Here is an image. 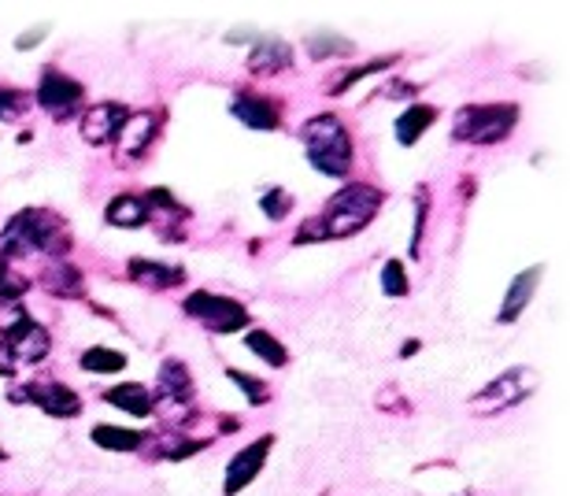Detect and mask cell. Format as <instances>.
Segmentation results:
<instances>
[{
	"instance_id": "cell-1",
	"label": "cell",
	"mask_w": 570,
	"mask_h": 496,
	"mask_svg": "<svg viewBox=\"0 0 570 496\" xmlns=\"http://www.w3.org/2000/svg\"><path fill=\"white\" fill-rule=\"evenodd\" d=\"M385 193L367 182H356V186H345L326 201L322 215L307 219L301 230H296V241H341V238H352L367 227L370 219L378 215L382 207Z\"/></svg>"
},
{
	"instance_id": "cell-2",
	"label": "cell",
	"mask_w": 570,
	"mask_h": 496,
	"mask_svg": "<svg viewBox=\"0 0 570 496\" xmlns=\"http://www.w3.org/2000/svg\"><path fill=\"white\" fill-rule=\"evenodd\" d=\"M67 245L71 238L63 219H56L52 212H41V207H26L0 233V264H12L20 256H38V252L41 256H63Z\"/></svg>"
},
{
	"instance_id": "cell-3",
	"label": "cell",
	"mask_w": 570,
	"mask_h": 496,
	"mask_svg": "<svg viewBox=\"0 0 570 496\" xmlns=\"http://www.w3.org/2000/svg\"><path fill=\"white\" fill-rule=\"evenodd\" d=\"M301 141L312 167L326 178H345L352 170V138L338 115H315L304 123Z\"/></svg>"
},
{
	"instance_id": "cell-4",
	"label": "cell",
	"mask_w": 570,
	"mask_h": 496,
	"mask_svg": "<svg viewBox=\"0 0 570 496\" xmlns=\"http://www.w3.org/2000/svg\"><path fill=\"white\" fill-rule=\"evenodd\" d=\"M519 107L515 104H467L452 119V138L467 145H496L515 130Z\"/></svg>"
},
{
	"instance_id": "cell-5",
	"label": "cell",
	"mask_w": 570,
	"mask_h": 496,
	"mask_svg": "<svg viewBox=\"0 0 570 496\" xmlns=\"http://www.w3.org/2000/svg\"><path fill=\"white\" fill-rule=\"evenodd\" d=\"M533 390H537V374H533L530 367H511L508 374L493 378L485 390H478L474 396H470V411L474 415H496L504 408L522 404Z\"/></svg>"
},
{
	"instance_id": "cell-6",
	"label": "cell",
	"mask_w": 570,
	"mask_h": 496,
	"mask_svg": "<svg viewBox=\"0 0 570 496\" xmlns=\"http://www.w3.org/2000/svg\"><path fill=\"white\" fill-rule=\"evenodd\" d=\"M186 315L197 322H204L212 333H238L249 327V311H244V304L230 301V296H219V293H189L186 296Z\"/></svg>"
},
{
	"instance_id": "cell-7",
	"label": "cell",
	"mask_w": 570,
	"mask_h": 496,
	"mask_svg": "<svg viewBox=\"0 0 570 496\" xmlns=\"http://www.w3.org/2000/svg\"><path fill=\"white\" fill-rule=\"evenodd\" d=\"M81 101H86V89H81V82H75V78L63 75V71H45L38 93H34V104L45 107L52 119L75 115Z\"/></svg>"
},
{
	"instance_id": "cell-8",
	"label": "cell",
	"mask_w": 570,
	"mask_h": 496,
	"mask_svg": "<svg viewBox=\"0 0 570 496\" xmlns=\"http://www.w3.org/2000/svg\"><path fill=\"white\" fill-rule=\"evenodd\" d=\"M270 445H275L270 437H259L230 459V467H226V482H223L226 496H238L241 489H249V485L256 482V474L264 471V463H267Z\"/></svg>"
},
{
	"instance_id": "cell-9",
	"label": "cell",
	"mask_w": 570,
	"mask_h": 496,
	"mask_svg": "<svg viewBox=\"0 0 570 496\" xmlns=\"http://www.w3.org/2000/svg\"><path fill=\"white\" fill-rule=\"evenodd\" d=\"M4 348L12 352L20 364H41L52 348V338L41 322H34L30 315H26L23 322H15L12 330H4Z\"/></svg>"
},
{
	"instance_id": "cell-10",
	"label": "cell",
	"mask_w": 570,
	"mask_h": 496,
	"mask_svg": "<svg viewBox=\"0 0 570 496\" xmlns=\"http://www.w3.org/2000/svg\"><path fill=\"white\" fill-rule=\"evenodd\" d=\"M12 400H30L38 404L45 415H52V419H75L81 411V400L75 390H67V385L60 382H49V385H26L12 396Z\"/></svg>"
},
{
	"instance_id": "cell-11",
	"label": "cell",
	"mask_w": 570,
	"mask_h": 496,
	"mask_svg": "<svg viewBox=\"0 0 570 496\" xmlns=\"http://www.w3.org/2000/svg\"><path fill=\"white\" fill-rule=\"evenodd\" d=\"M126 107L119 101H101L93 104L86 112V119H81V138L89 141V145H112L115 138H119L123 123H126Z\"/></svg>"
},
{
	"instance_id": "cell-12",
	"label": "cell",
	"mask_w": 570,
	"mask_h": 496,
	"mask_svg": "<svg viewBox=\"0 0 570 496\" xmlns=\"http://www.w3.org/2000/svg\"><path fill=\"white\" fill-rule=\"evenodd\" d=\"M541 275H545V267H530V270H522L519 278H511L501 311H496V322H515L527 311V304L533 301V293H537V285H541Z\"/></svg>"
},
{
	"instance_id": "cell-13",
	"label": "cell",
	"mask_w": 570,
	"mask_h": 496,
	"mask_svg": "<svg viewBox=\"0 0 570 496\" xmlns=\"http://www.w3.org/2000/svg\"><path fill=\"white\" fill-rule=\"evenodd\" d=\"M230 115H238V123H244L249 130H278V107L267 97L238 93L230 101Z\"/></svg>"
},
{
	"instance_id": "cell-14",
	"label": "cell",
	"mask_w": 570,
	"mask_h": 496,
	"mask_svg": "<svg viewBox=\"0 0 570 496\" xmlns=\"http://www.w3.org/2000/svg\"><path fill=\"white\" fill-rule=\"evenodd\" d=\"M156 123H160V115H152V112H130L126 115V123H123V130H119V149H123V156H130V160H138L144 149H149V141L156 138Z\"/></svg>"
},
{
	"instance_id": "cell-15",
	"label": "cell",
	"mask_w": 570,
	"mask_h": 496,
	"mask_svg": "<svg viewBox=\"0 0 570 496\" xmlns=\"http://www.w3.org/2000/svg\"><path fill=\"white\" fill-rule=\"evenodd\" d=\"M289 63H293V49H289L286 41H278V38H264L252 49V56H249V71L252 75H278V71H286Z\"/></svg>"
},
{
	"instance_id": "cell-16",
	"label": "cell",
	"mask_w": 570,
	"mask_h": 496,
	"mask_svg": "<svg viewBox=\"0 0 570 496\" xmlns=\"http://www.w3.org/2000/svg\"><path fill=\"white\" fill-rule=\"evenodd\" d=\"M104 219L112 222V227H123V230H138V227H144V222L152 219V215H149V204H144V196L123 193V196H115V201L107 204Z\"/></svg>"
},
{
	"instance_id": "cell-17",
	"label": "cell",
	"mask_w": 570,
	"mask_h": 496,
	"mask_svg": "<svg viewBox=\"0 0 570 496\" xmlns=\"http://www.w3.org/2000/svg\"><path fill=\"white\" fill-rule=\"evenodd\" d=\"M104 400L112 404V408H119V411L138 415V419H144V415H152V408H156V396H152V393L144 390V385H138V382L115 385V390L104 393Z\"/></svg>"
},
{
	"instance_id": "cell-18",
	"label": "cell",
	"mask_w": 570,
	"mask_h": 496,
	"mask_svg": "<svg viewBox=\"0 0 570 496\" xmlns=\"http://www.w3.org/2000/svg\"><path fill=\"white\" fill-rule=\"evenodd\" d=\"M130 278H138L149 290H175V285L182 282V267H167V264H156V259H134Z\"/></svg>"
},
{
	"instance_id": "cell-19",
	"label": "cell",
	"mask_w": 570,
	"mask_h": 496,
	"mask_svg": "<svg viewBox=\"0 0 570 496\" xmlns=\"http://www.w3.org/2000/svg\"><path fill=\"white\" fill-rule=\"evenodd\" d=\"M433 123H438V107H430V104H411V107H407V112L401 115V119H396V141H401V145H415V141H419Z\"/></svg>"
},
{
	"instance_id": "cell-20",
	"label": "cell",
	"mask_w": 570,
	"mask_h": 496,
	"mask_svg": "<svg viewBox=\"0 0 570 496\" xmlns=\"http://www.w3.org/2000/svg\"><path fill=\"white\" fill-rule=\"evenodd\" d=\"M244 345H249V352H256V356L264 359L267 367H286L289 364L286 345L275 338V333H267V330H249V333H244Z\"/></svg>"
},
{
	"instance_id": "cell-21",
	"label": "cell",
	"mask_w": 570,
	"mask_h": 496,
	"mask_svg": "<svg viewBox=\"0 0 570 496\" xmlns=\"http://www.w3.org/2000/svg\"><path fill=\"white\" fill-rule=\"evenodd\" d=\"M141 434L126 427H93V445L107 448V453H138L141 448Z\"/></svg>"
},
{
	"instance_id": "cell-22",
	"label": "cell",
	"mask_w": 570,
	"mask_h": 496,
	"mask_svg": "<svg viewBox=\"0 0 570 496\" xmlns=\"http://www.w3.org/2000/svg\"><path fill=\"white\" fill-rule=\"evenodd\" d=\"M160 393L167 396V400H189L193 396V382H189V371L178 359H167L160 371Z\"/></svg>"
},
{
	"instance_id": "cell-23",
	"label": "cell",
	"mask_w": 570,
	"mask_h": 496,
	"mask_svg": "<svg viewBox=\"0 0 570 496\" xmlns=\"http://www.w3.org/2000/svg\"><path fill=\"white\" fill-rule=\"evenodd\" d=\"M41 282H45V290L49 293H60V296H78L81 293V275L71 264H52V267H45V275H41Z\"/></svg>"
},
{
	"instance_id": "cell-24",
	"label": "cell",
	"mask_w": 570,
	"mask_h": 496,
	"mask_svg": "<svg viewBox=\"0 0 570 496\" xmlns=\"http://www.w3.org/2000/svg\"><path fill=\"white\" fill-rule=\"evenodd\" d=\"M81 367L86 371H93V374H119L123 367H126V356L123 352H115V348H89V352H81Z\"/></svg>"
},
{
	"instance_id": "cell-25",
	"label": "cell",
	"mask_w": 570,
	"mask_h": 496,
	"mask_svg": "<svg viewBox=\"0 0 570 496\" xmlns=\"http://www.w3.org/2000/svg\"><path fill=\"white\" fill-rule=\"evenodd\" d=\"M356 49L349 38H341V34H312L307 38V52H312L315 60H326V56H349V52Z\"/></svg>"
},
{
	"instance_id": "cell-26",
	"label": "cell",
	"mask_w": 570,
	"mask_h": 496,
	"mask_svg": "<svg viewBox=\"0 0 570 496\" xmlns=\"http://www.w3.org/2000/svg\"><path fill=\"white\" fill-rule=\"evenodd\" d=\"M30 290V278L15 275L8 264H0V304H20V296Z\"/></svg>"
},
{
	"instance_id": "cell-27",
	"label": "cell",
	"mask_w": 570,
	"mask_h": 496,
	"mask_svg": "<svg viewBox=\"0 0 570 496\" xmlns=\"http://www.w3.org/2000/svg\"><path fill=\"white\" fill-rule=\"evenodd\" d=\"M259 207H264L267 219L278 222V219H286V215H289V207H293V196H289L282 186H270L267 193L259 196Z\"/></svg>"
},
{
	"instance_id": "cell-28",
	"label": "cell",
	"mask_w": 570,
	"mask_h": 496,
	"mask_svg": "<svg viewBox=\"0 0 570 496\" xmlns=\"http://www.w3.org/2000/svg\"><path fill=\"white\" fill-rule=\"evenodd\" d=\"M415 230H411V256H419V249H422V230H427V212H430V193H427V186H419L415 189Z\"/></svg>"
},
{
	"instance_id": "cell-29",
	"label": "cell",
	"mask_w": 570,
	"mask_h": 496,
	"mask_svg": "<svg viewBox=\"0 0 570 496\" xmlns=\"http://www.w3.org/2000/svg\"><path fill=\"white\" fill-rule=\"evenodd\" d=\"M30 107V97L20 93V89H8V86H0V123H12V119H20V115Z\"/></svg>"
},
{
	"instance_id": "cell-30",
	"label": "cell",
	"mask_w": 570,
	"mask_h": 496,
	"mask_svg": "<svg viewBox=\"0 0 570 496\" xmlns=\"http://www.w3.org/2000/svg\"><path fill=\"white\" fill-rule=\"evenodd\" d=\"M407 275H404V264L401 259H389V264L382 267V293L385 296H407Z\"/></svg>"
},
{
	"instance_id": "cell-31",
	"label": "cell",
	"mask_w": 570,
	"mask_h": 496,
	"mask_svg": "<svg viewBox=\"0 0 570 496\" xmlns=\"http://www.w3.org/2000/svg\"><path fill=\"white\" fill-rule=\"evenodd\" d=\"M226 378H230V382H238V385H241V390H244V396H249V404H252V408H259V404H267V400H270V396H267V385L259 382V378H252V374H241V371H233V367H230V371H226Z\"/></svg>"
},
{
	"instance_id": "cell-32",
	"label": "cell",
	"mask_w": 570,
	"mask_h": 496,
	"mask_svg": "<svg viewBox=\"0 0 570 496\" xmlns=\"http://www.w3.org/2000/svg\"><path fill=\"white\" fill-rule=\"evenodd\" d=\"M396 56H385V60H375V63H364V67H356V71H349L345 78H341L338 86H333V93H345V89L352 82H359V78H367V75H375V71H385V67H393Z\"/></svg>"
},
{
	"instance_id": "cell-33",
	"label": "cell",
	"mask_w": 570,
	"mask_h": 496,
	"mask_svg": "<svg viewBox=\"0 0 570 496\" xmlns=\"http://www.w3.org/2000/svg\"><path fill=\"white\" fill-rule=\"evenodd\" d=\"M26 311L23 304H0V330H12L15 322H23Z\"/></svg>"
},
{
	"instance_id": "cell-34",
	"label": "cell",
	"mask_w": 570,
	"mask_h": 496,
	"mask_svg": "<svg viewBox=\"0 0 570 496\" xmlns=\"http://www.w3.org/2000/svg\"><path fill=\"white\" fill-rule=\"evenodd\" d=\"M41 34H45V30L23 34V38H20V41H15V49H20V52H26V49H34V44H38V38H41Z\"/></svg>"
},
{
	"instance_id": "cell-35",
	"label": "cell",
	"mask_w": 570,
	"mask_h": 496,
	"mask_svg": "<svg viewBox=\"0 0 570 496\" xmlns=\"http://www.w3.org/2000/svg\"><path fill=\"white\" fill-rule=\"evenodd\" d=\"M0 459H4V448H0Z\"/></svg>"
}]
</instances>
